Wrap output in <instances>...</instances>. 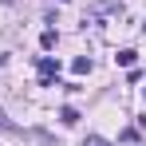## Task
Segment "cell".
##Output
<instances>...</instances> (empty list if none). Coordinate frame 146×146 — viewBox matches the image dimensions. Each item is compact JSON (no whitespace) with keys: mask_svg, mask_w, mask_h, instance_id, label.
<instances>
[{"mask_svg":"<svg viewBox=\"0 0 146 146\" xmlns=\"http://www.w3.org/2000/svg\"><path fill=\"white\" fill-rule=\"evenodd\" d=\"M59 75V59H51V55H44L40 59V79H44V87H51V79Z\"/></svg>","mask_w":146,"mask_h":146,"instance_id":"cell-1","label":"cell"},{"mask_svg":"<svg viewBox=\"0 0 146 146\" xmlns=\"http://www.w3.org/2000/svg\"><path fill=\"white\" fill-rule=\"evenodd\" d=\"M134 59H138V51H130V48H122L119 55H115V63H119V67H134Z\"/></svg>","mask_w":146,"mask_h":146,"instance_id":"cell-2","label":"cell"},{"mask_svg":"<svg viewBox=\"0 0 146 146\" xmlns=\"http://www.w3.org/2000/svg\"><path fill=\"white\" fill-rule=\"evenodd\" d=\"M59 119H63V126H75V122H79V111H75V107H63Z\"/></svg>","mask_w":146,"mask_h":146,"instance_id":"cell-3","label":"cell"},{"mask_svg":"<svg viewBox=\"0 0 146 146\" xmlns=\"http://www.w3.org/2000/svg\"><path fill=\"white\" fill-rule=\"evenodd\" d=\"M71 67H75V75H87V71H91V59H87V55H79Z\"/></svg>","mask_w":146,"mask_h":146,"instance_id":"cell-4","label":"cell"},{"mask_svg":"<svg viewBox=\"0 0 146 146\" xmlns=\"http://www.w3.org/2000/svg\"><path fill=\"white\" fill-rule=\"evenodd\" d=\"M40 44H44V51H51V48H55V32H44V40H40Z\"/></svg>","mask_w":146,"mask_h":146,"instance_id":"cell-5","label":"cell"},{"mask_svg":"<svg viewBox=\"0 0 146 146\" xmlns=\"http://www.w3.org/2000/svg\"><path fill=\"white\" fill-rule=\"evenodd\" d=\"M83 146H107V138H99V134H87V138H83Z\"/></svg>","mask_w":146,"mask_h":146,"instance_id":"cell-6","label":"cell"}]
</instances>
